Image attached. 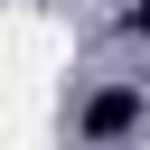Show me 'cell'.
<instances>
[{
  "label": "cell",
  "mask_w": 150,
  "mask_h": 150,
  "mask_svg": "<svg viewBox=\"0 0 150 150\" xmlns=\"http://www.w3.org/2000/svg\"><path fill=\"white\" fill-rule=\"evenodd\" d=\"M122 131H141V94L131 84H103L84 103V141H122Z\"/></svg>",
  "instance_id": "1"
},
{
  "label": "cell",
  "mask_w": 150,
  "mask_h": 150,
  "mask_svg": "<svg viewBox=\"0 0 150 150\" xmlns=\"http://www.w3.org/2000/svg\"><path fill=\"white\" fill-rule=\"evenodd\" d=\"M122 28H131V38H150V0H141V9H131V19H122Z\"/></svg>",
  "instance_id": "2"
}]
</instances>
